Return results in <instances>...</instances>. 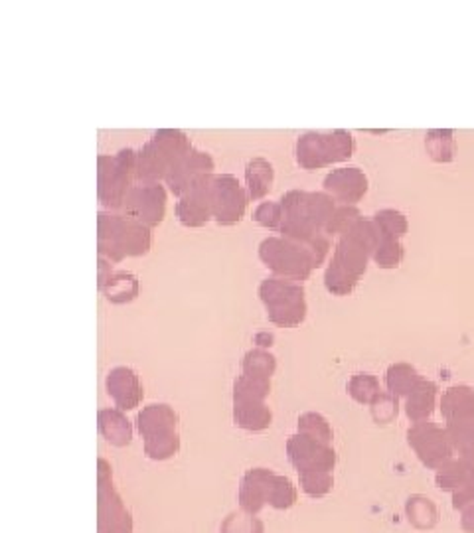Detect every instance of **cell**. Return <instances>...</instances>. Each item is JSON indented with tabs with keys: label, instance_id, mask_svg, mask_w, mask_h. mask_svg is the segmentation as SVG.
Listing matches in <instances>:
<instances>
[{
	"label": "cell",
	"instance_id": "1",
	"mask_svg": "<svg viewBox=\"0 0 474 533\" xmlns=\"http://www.w3.org/2000/svg\"><path fill=\"white\" fill-rule=\"evenodd\" d=\"M279 202L284 209V220L279 233L291 241L309 247L322 265L330 251V237L326 225L334 216L338 202L326 192H307V190H289Z\"/></svg>",
	"mask_w": 474,
	"mask_h": 533
},
{
	"label": "cell",
	"instance_id": "2",
	"mask_svg": "<svg viewBox=\"0 0 474 533\" xmlns=\"http://www.w3.org/2000/svg\"><path fill=\"white\" fill-rule=\"evenodd\" d=\"M379 243V230L374 220L360 217L338 237L334 253L325 271V287L336 297L350 294L368 269L369 257H374Z\"/></svg>",
	"mask_w": 474,
	"mask_h": 533
},
{
	"label": "cell",
	"instance_id": "3",
	"mask_svg": "<svg viewBox=\"0 0 474 533\" xmlns=\"http://www.w3.org/2000/svg\"><path fill=\"white\" fill-rule=\"evenodd\" d=\"M153 247V230L121 212L97 214V253L111 263L145 257Z\"/></svg>",
	"mask_w": 474,
	"mask_h": 533
},
{
	"label": "cell",
	"instance_id": "4",
	"mask_svg": "<svg viewBox=\"0 0 474 533\" xmlns=\"http://www.w3.org/2000/svg\"><path fill=\"white\" fill-rule=\"evenodd\" d=\"M194 148L182 129H158L137 150V184H158Z\"/></svg>",
	"mask_w": 474,
	"mask_h": 533
},
{
	"label": "cell",
	"instance_id": "5",
	"mask_svg": "<svg viewBox=\"0 0 474 533\" xmlns=\"http://www.w3.org/2000/svg\"><path fill=\"white\" fill-rule=\"evenodd\" d=\"M137 184V150L121 148L97 157V199L106 212H123L131 188Z\"/></svg>",
	"mask_w": 474,
	"mask_h": 533
},
{
	"label": "cell",
	"instance_id": "6",
	"mask_svg": "<svg viewBox=\"0 0 474 533\" xmlns=\"http://www.w3.org/2000/svg\"><path fill=\"white\" fill-rule=\"evenodd\" d=\"M180 417L168 403H150L137 415V429L150 461H170L180 451Z\"/></svg>",
	"mask_w": 474,
	"mask_h": 533
},
{
	"label": "cell",
	"instance_id": "7",
	"mask_svg": "<svg viewBox=\"0 0 474 533\" xmlns=\"http://www.w3.org/2000/svg\"><path fill=\"white\" fill-rule=\"evenodd\" d=\"M258 255L261 263L273 273V277L297 283L307 281L312 271L320 266L309 247L291 241L283 235L265 237L258 247Z\"/></svg>",
	"mask_w": 474,
	"mask_h": 533
},
{
	"label": "cell",
	"instance_id": "8",
	"mask_svg": "<svg viewBox=\"0 0 474 533\" xmlns=\"http://www.w3.org/2000/svg\"><path fill=\"white\" fill-rule=\"evenodd\" d=\"M356 140L352 132L336 131H307L295 142L297 165L305 170H320L344 163L354 155Z\"/></svg>",
	"mask_w": 474,
	"mask_h": 533
},
{
	"label": "cell",
	"instance_id": "9",
	"mask_svg": "<svg viewBox=\"0 0 474 533\" xmlns=\"http://www.w3.org/2000/svg\"><path fill=\"white\" fill-rule=\"evenodd\" d=\"M259 299L275 326L295 328L307 320L309 304L302 283L269 277L259 283Z\"/></svg>",
	"mask_w": 474,
	"mask_h": 533
},
{
	"label": "cell",
	"instance_id": "10",
	"mask_svg": "<svg viewBox=\"0 0 474 533\" xmlns=\"http://www.w3.org/2000/svg\"><path fill=\"white\" fill-rule=\"evenodd\" d=\"M441 413L454 451L474 462V392L467 385H453L443 393Z\"/></svg>",
	"mask_w": 474,
	"mask_h": 533
},
{
	"label": "cell",
	"instance_id": "11",
	"mask_svg": "<svg viewBox=\"0 0 474 533\" xmlns=\"http://www.w3.org/2000/svg\"><path fill=\"white\" fill-rule=\"evenodd\" d=\"M97 469V533H132L135 523H132L131 512L123 502L115 484H113L111 464L106 459H99Z\"/></svg>",
	"mask_w": 474,
	"mask_h": 533
},
{
	"label": "cell",
	"instance_id": "12",
	"mask_svg": "<svg viewBox=\"0 0 474 533\" xmlns=\"http://www.w3.org/2000/svg\"><path fill=\"white\" fill-rule=\"evenodd\" d=\"M407 443H410L419 461L431 470H439L443 464L453 461L454 446L447 429L435 425L433 421L413 423L407 431Z\"/></svg>",
	"mask_w": 474,
	"mask_h": 533
},
{
	"label": "cell",
	"instance_id": "13",
	"mask_svg": "<svg viewBox=\"0 0 474 533\" xmlns=\"http://www.w3.org/2000/svg\"><path fill=\"white\" fill-rule=\"evenodd\" d=\"M250 194L233 174H214L212 216L217 225H235L248 212Z\"/></svg>",
	"mask_w": 474,
	"mask_h": 533
},
{
	"label": "cell",
	"instance_id": "14",
	"mask_svg": "<svg viewBox=\"0 0 474 533\" xmlns=\"http://www.w3.org/2000/svg\"><path fill=\"white\" fill-rule=\"evenodd\" d=\"M166 202H168V188L158 184H135L125 199V207L121 214H125L132 220L153 227L160 225L166 217Z\"/></svg>",
	"mask_w": 474,
	"mask_h": 533
},
{
	"label": "cell",
	"instance_id": "15",
	"mask_svg": "<svg viewBox=\"0 0 474 533\" xmlns=\"http://www.w3.org/2000/svg\"><path fill=\"white\" fill-rule=\"evenodd\" d=\"M287 456L297 472H332L336 466V451L332 444L312 439L309 435L297 433L289 436Z\"/></svg>",
	"mask_w": 474,
	"mask_h": 533
},
{
	"label": "cell",
	"instance_id": "16",
	"mask_svg": "<svg viewBox=\"0 0 474 533\" xmlns=\"http://www.w3.org/2000/svg\"><path fill=\"white\" fill-rule=\"evenodd\" d=\"M214 174H206L202 178H198L196 182L190 186L188 192L178 198V202L174 206V214L178 217V222L184 227H202L210 220H214L212 216Z\"/></svg>",
	"mask_w": 474,
	"mask_h": 533
},
{
	"label": "cell",
	"instance_id": "17",
	"mask_svg": "<svg viewBox=\"0 0 474 533\" xmlns=\"http://www.w3.org/2000/svg\"><path fill=\"white\" fill-rule=\"evenodd\" d=\"M214 170H216V163L210 152L194 147L173 168V173L166 176L165 186L168 188L170 194L180 198L188 192L190 186H192L198 178H202L206 174H214Z\"/></svg>",
	"mask_w": 474,
	"mask_h": 533
},
{
	"label": "cell",
	"instance_id": "18",
	"mask_svg": "<svg viewBox=\"0 0 474 533\" xmlns=\"http://www.w3.org/2000/svg\"><path fill=\"white\" fill-rule=\"evenodd\" d=\"M322 188L338 204L356 206V202H360L368 192V176L364 174V170L356 166L334 168L322 180Z\"/></svg>",
	"mask_w": 474,
	"mask_h": 533
},
{
	"label": "cell",
	"instance_id": "19",
	"mask_svg": "<svg viewBox=\"0 0 474 533\" xmlns=\"http://www.w3.org/2000/svg\"><path fill=\"white\" fill-rule=\"evenodd\" d=\"M106 389L121 411H132L145 399V389H142L139 374L129 366L113 368L107 374Z\"/></svg>",
	"mask_w": 474,
	"mask_h": 533
},
{
	"label": "cell",
	"instance_id": "20",
	"mask_svg": "<svg viewBox=\"0 0 474 533\" xmlns=\"http://www.w3.org/2000/svg\"><path fill=\"white\" fill-rule=\"evenodd\" d=\"M99 291L113 304L132 302L140 292V283L137 275L129 271H115L113 263L99 257Z\"/></svg>",
	"mask_w": 474,
	"mask_h": 533
},
{
	"label": "cell",
	"instance_id": "21",
	"mask_svg": "<svg viewBox=\"0 0 474 533\" xmlns=\"http://www.w3.org/2000/svg\"><path fill=\"white\" fill-rule=\"evenodd\" d=\"M275 474L269 469H251L243 474L241 478V486H240V506L243 512L253 513V516H258V513L267 506L269 503V490H271V484Z\"/></svg>",
	"mask_w": 474,
	"mask_h": 533
},
{
	"label": "cell",
	"instance_id": "22",
	"mask_svg": "<svg viewBox=\"0 0 474 533\" xmlns=\"http://www.w3.org/2000/svg\"><path fill=\"white\" fill-rule=\"evenodd\" d=\"M233 423L248 433H263L273 425V411L259 399H233Z\"/></svg>",
	"mask_w": 474,
	"mask_h": 533
},
{
	"label": "cell",
	"instance_id": "23",
	"mask_svg": "<svg viewBox=\"0 0 474 533\" xmlns=\"http://www.w3.org/2000/svg\"><path fill=\"white\" fill-rule=\"evenodd\" d=\"M97 429L109 444L129 446L132 441V425L121 409H101L97 413Z\"/></svg>",
	"mask_w": 474,
	"mask_h": 533
},
{
	"label": "cell",
	"instance_id": "24",
	"mask_svg": "<svg viewBox=\"0 0 474 533\" xmlns=\"http://www.w3.org/2000/svg\"><path fill=\"white\" fill-rule=\"evenodd\" d=\"M275 182V166L271 160L263 157H253L245 165V190H248L250 199L258 202L271 192Z\"/></svg>",
	"mask_w": 474,
	"mask_h": 533
},
{
	"label": "cell",
	"instance_id": "25",
	"mask_svg": "<svg viewBox=\"0 0 474 533\" xmlns=\"http://www.w3.org/2000/svg\"><path fill=\"white\" fill-rule=\"evenodd\" d=\"M435 482L441 490L459 492L462 488L474 486V462L469 459H453L447 464H443L435 476Z\"/></svg>",
	"mask_w": 474,
	"mask_h": 533
},
{
	"label": "cell",
	"instance_id": "26",
	"mask_svg": "<svg viewBox=\"0 0 474 533\" xmlns=\"http://www.w3.org/2000/svg\"><path fill=\"white\" fill-rule=\"evenodd\" d=\"M437 385L429 379H421L419 385L413 389V393L407 397L405 413L410 417L411 423L429 421V417L435 411V399H437Z\"/></svg>",
	"mask_w": 474,
	"mask_h": 533
},
{
	"label": "cell",
	"instance_id": "27",
	"mask_svg": "<svg viewBox=\"0 0 474 533\" xmlns=\"http://www.w3.org/2000/svg\"><path fill=\"white\" fill-rule=\"evenodd\" d=\"M421 376L417 374V369L410 364H394L387 368L385 374V384H387V392L395 397H410L413 393V389L419 385Z\"/></svg>",
	"mask_w": 474,
	"mask_h": 533
},
{
	"label": "cell",
	"instance_id": "28",
	"mask_svg": "<svg viewBox=\"0 0 474 533\" xmlns=\"http://www.w3.org/2000/svg\"><path fill=\"white\" fill-rule=\"evenodd\" d=\"M275 369H277V358H275L269 350L253 348L243 356V361H241L243 376L255 377V379H267V382H271Z\"/></svg>",
	"mask_w": 474,
	"mask_h": 533
},
{
	"label": "cell",
	"instance_id": "29",
	"mask_svg": "<svg viewBox=\"0 0 474 533\" xmlns=\"http://www.w3.org/2000/svg\"><path fill=\"white\" fill-rule=\"evenodd\" d=\"M405 513L417 529H433L439 521L437 506L425 496H411L405 503Z\"/></svg>",
	"mask_w": 474,
	"mask_h": 533
},
{
	"label": "cell",
	"instance_id": "30",
	"mask_svg": "<svg viewBox=\"0 0 474 533\" xmlns=\"http://www.w3.org/2000/svg\"><path fill=\"white\" fill-rule=\"evenodd\" d=\"M348 393L354 402L362 405H372L376 399L382 395V387H379L377 377L372 374H356L348 382Z\"/></svg>",
	"mask_w": 474,
	"mask_h": 533
},
{
	"label": "cell",
	"instance_id": "31",
	"mask_svg": "<svg viewBox=\"0 0 474 533\" xmlns=\"http://www.w3.org/2000/svg\"><path fill=\"white\" fill-rule=\"evenodd\" d=\"M425 147H427V150H429L433 160H437V163H451L454 157L453 131H449V129L429 131L425 137Z\"/></svg>",
	"mask_w": 474,
	"mask_h": 533
},
{
	"label": "cell",
	"instance_id": "32",
	"mask_svg": "<svg viewBox=\"0 0 474 533\" xmlns=\"http://www.w3.org/2000/svg\"><path fill=\"white\" fill-rule=\"evenodd\" d=\"M297 427H299L297 433L309 435L317 441H322L326 444H332V441H334V431H332L328 419L325 415H320V413H315V411L302 413L299 417Z\"/></svg>",
	"mask_w": 474,
	"mask_h": 533
},
{
	"label": "cell",
	"instance_id": "33",
	"mask_svg": "<svg viewBox=\"0 0 474 533\" xmlns=\"http://www.w3.org/2000/svg\"><path fill=\"white\" fill-rule=\"evenodd\" d=\"M297 488L287 476L275 474L271 490H269V506L275 510H289L297 503Z\"/></svg>",
	"mask_w": 474,
	"mask_h": 533
},
{
	"label": "cell",
	"instance_id": "34",
	"mask_svg": "<svg viewBox=\"0 0 474 533\" xmlns=\"http://www.w3.org/2000/svg\"><path fill=\"white\" fill-rule=\"evenodd\" d=\"M374 224L377 225L379 235L382 237H394V240H402L407 233V217L397 212V209H382L374 217Z\"/></svg>",
	"mask_w": 474,
	"mask_h": 533
},
{
	"label": "cell",
	"instance_id": "35",
	"mask_svg": "<svg viewBox=\"0 0 474 533\" xmlns=\"http://www.w3.org/2000/svg\"><path fill=\"white\" fill-rule=\"evenodd\" d=\"M403 255H405V250L400 240L379 235V243L376 247L372 259L376 261L377 266H382V269H395V266L402 263Z\"/></svg>",
	"mask_w": 474,
	"mask_h": 533
},
{
	"label": "cell",
	"instance_id": "36",
	"mask_svg": "<svg viewBox=\"0 0 474 533\" xmlns=\"http://www.w3.org/2000/svg\"><path fill=\"white\" fill-rule=\"evenodd\" d=\"M269 393L271 382H267V379H255L241 374L233 382V399H259V402H267Z\"/></svg>",
	"mask_w": 474,
	"mask_h": 533
},
{
	"label": "cell",
	"instance_id": "37",
	"mask_svg": "<svg viewBox=\"0 0 474 533\" xmlns=\"http://www.w3.org/2000/svg\"><path fill=\"white\" fill-rule=\"evenodd\" d=\"M299 484L307 496L325 498L334 486V476L332 472H302L299 474Z\"/></svg>",
	"mask_w": 474,
	"mask_h": 533
},
{
	"label": "cell",
	"instance_id": "38",
	"mask_svg": "<svg viewBox=\"0 0 474 533\" xmlns=\"http://www.w3.org/2000/svg\"><path fill=\"white\" fill-rule=\"evenodd\" d=\"M222 533H265V526L259 518L248 512H233L222 523Z\"/></svg>",
	"mask_w": 474,
	"mask_h": 533
},
{
	"label": "cell",
	"instance_id": "39",
	"mask_svg": "<svg viewBox=\"0 0 474 533\" xmlns=\"http://www.w3.org/2000/svg\"><path fill=\"white\" fill-rule=\"evenodd\" d=\"M253 222L259 224L261 227H267V230L279 232L283 220H284V209L281 202H261L258 207L253 209Z\"/></svg>",
	"mask_w": 474,
	"mask_h": 533
},
{
	"label": "cell",
	"instance_id": "40",
	"mask_svg": "<svg viewBox=\"0 0 474 533\" xmlns=\"http://www.w3.org/2000/svg\"><path fill=\"white\" fill-rule=\"evenodd\" d=\"M397 413H400V397L392 395L390 392H382V395L372 403V417L379 425L392 423Z\"/></svg>",
	"mask_w": 474,
	"mask_h": 533
},
{
	"label": "cell",
	"instance_id": "41",
	"mask_svg": "<svg viewBox=\"0 0 474 533\" xmlns=\"http://www.w3.org/2000/svg\"><path fill=\"white\" fill-rule=\"evenodd\" d=\"M469 506H474V486L462 488L453 494V508L454 510H467Z\"/></svg>",
	"mask_w": 474,
	"mask_h": 533
},
{
	"label": "cell",
	"instance_id": "42",
	"mask_svg": "<svg viewBox=\"0 0 474 533\" xmlns=\"http://www.w3.org/2000/svg\"><path fill=\"white\" fill-rule=\"evenodd\" d=\"M461 528L467 533H474V506H469L467 510H462Z\"/></svg>",
	"mask_w": 474,
	"mask_h": 533
}]
</instances>
